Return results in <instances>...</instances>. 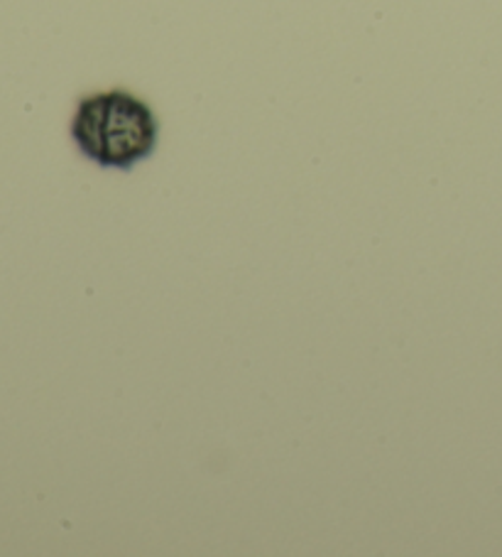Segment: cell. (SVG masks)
<instances>
[{
    "instance_id": "1",
    "label": "cell",
    "mask_w": 502,
    "mask_h": 557,
    "mask_svg": "<svg viewBox=\"0 0 502 557\" xmlns=\"http://www.w3.org/2000/svg\"><path fill=\"white\" fill-rule=\"evenodd\" d=\"M70 133L86 160L105 170L128 172L158 150L160 119L140 96L105 89L79 99Z\"/></svg>"
}]
</instances>
